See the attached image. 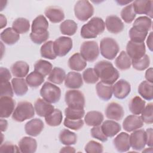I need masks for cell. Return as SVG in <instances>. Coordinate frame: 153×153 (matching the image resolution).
Masks as SVG:
<instances>
[{"mask_svg":"<svg viewBox=\"0 0 153 153\" xmlns=\"http://www.w3.org/2000/svg\"><path fill=\"white\" fill-rule=\"evenodd\" d=\"M105 26L106 29L111 33L117 34L121 32L124 27V25L121 19L115 15L108 16L105 20Z\"/></svg>","mask_w":153,"mask_h":153,"instance_id":"15","label":"cell"},{"mask_svg":"<svg viewBox=\"0 0 153 153\" xmlns=\"http://www.w3.org/2000/svg\"><path fill=\"white\" fill-rule=\"evenodd\" d=\"M84 81L87 84H95L99 78L94 68H87L82 73Z\"/></svg>","mask_w":153,"mask_h":153,"instance_id":"48","label":"cell"},{"mask_svg":"<svg viewBox=\"0 0 153 153\" xmlns=\"http://www.w3.org/2000/svg\"><path fill=\"white\" fill-rule=\"evenodd\" d=\"M12 27L19 34H23L27 32L30 29L29 21L23 17L16 19L12 25Z\"/></svg>","mask_w":153,"mask_h":153,"instance_id":"39","label":"cell"},{"mask_svg":"<svg viewBox=\"0 0 153 153\" xmlns=\"http://www.w3.org/2000/svg\"><path fill=\"white\" fill-rule=\"evenodd\" d=\"M65 85L67 88L77 89L83 85V79L81 74L76 72H69L65 77Z\"/></svg>","mask_w":153,"mask_h":153,"instance_id":"21","label":"cell"},{"mask_svg":"<svg viewBox=\"0 0 153 153\" xmlns=\"http://www.w3.org/2000/svg\"><path fill=\"white\" fill-rule=\"evenodd\" d=\"M85 151L87 153L102 152L103 151V145L94 140L89 141L85 146Z\"/></svg>","mask_w":153,"mask_h":153,"instance_id":"52","label":"cell"},{"mask_svg":"<svg viewBox=\"0 0 153 153\" xmlns=\"http://www.w3.org/2000/svg\"><path fill=\"white\" fill-rule=\"evenodd\" d=\"M115 64L118 69L126 71L130 68L131 60L126 51H122L115 60Z\"/></svg>","mask_w":153,"mask_h":153,"instance_id":"35","label":"cell"},{"mask_svg":"<svg viewBox=\"0 0 153 153\" xmlns=\"http://www.w3.org/2000/svg\"><path fill=\"white\" fill-rule=\"evenodd\" d=\"M14 95V90L13 86L9 81L1 82V97L9 96L13 97Z\"/></svg>","mask_w":153,"mask_h":153,"instance_id":"54","label":"cell"},{"mask_svg":"<svg viewBox=\"0 0 153 153\" xmlns=\"http://www.w3.org/2000/svg\"><path fill=\"white\" fill-rule=\"evenodd\" d=\"M94 69L101 82L112 85L119 78L120 73L112 63L106 60L98 62L94 65Z\"/></svg>","mask_w":153,"mask_h":153,"instance_id":"1","label":"cell"},{"mask_svg":"<svg viewBox=\"0 0 153 153\" xmlns=\"http://www.w3.org/2000/svg\"><path fill=\"white\" fill-rule=\"evenodd\" d=\"M100 54L108 60H113L116 57L120 51L118 42L114 39L109 37L103 38L100 42Z\"/></svg>","mask_w":153,"mask_h":153,"instance_id":"4","label":"cell"},{"mask_svg":"<svg viewBox=\"0 0 153 153\" xmlns=\"http://www.w3.org/2000/svg\"><path fill=\"white\" fill-rule=\"evenodd\" d=\"M124 114L123 107L117 102L109 103L105 109V115L109 120L114 121L121 120Z\"/></svg>","mask_w":153,"mask_h":153,"instance_id":"16","label":"cell"},{"mask_svg":"<svg viewBox=\"0 0 153 153\" xmlns=\"http://www.w3.org/2000/svg\"><path fill=\"white\" fill-rule=\"evenodd\" d=\"M59 152L60 153H62V152L74 153V152H76V150L74 147H72L70 145H66V146H64V147L62 148Z\"/></svg>","mask_w":153,"mask_h":153,"instance_id":"59","label":"cell"},{"mask_svg":"<svg viewBox=\"0 0 153 153\" xmlns=\"http://www.w3.org/2000/svg\"><path fill=\"white\" fill-rule=\"evenodd\" d=\"M40 95L47 102L55 103L58 102L60 99L61 90L53 83L45 82L40 90Z\"/></svg>","mask_w":153,"mask_h":153,"instance_id":"5","label":"cell"},{"mask_svg":"<svg viewBox=\"0 0 153 153\" xmlns=\"http://www.w3.org/2000/svg\"><path fill=\"white\" fill-rule=\"evenodd\" d=\"M1 39L5 44L11 45L19 40L20 35L13 27H7L1 33Z\"/></svg>","mask_w":153,"mask_h":153,"instance_id":"27","label":"cell"},{"mask_svg":"<svg viewBox=\"0 0 153 153\" xmlns=\"http://www.w3.org/2000/svg\"><path fill=\"white\" fill-rule=\"evenodd\" d=\"M74 13L79 20L85 22L93 15L94 8L88 1L80 0L74 6Z\"/></svg>","mask_w":153,"mask_h":153,"instance_id":"6","label":"cell"},{"mask_svg":"<svg viewBox=\"0 0 153 153\" xmlns=\"http://www.w3.org/2000/svg\"><path fill=\"white\" fill-rule=\"evenodd\" d=\"M16 105L15 100L9 96H1L0 98V117L8 118L13 114Z\"/></svg>","mask_w":153,"mask_h":153,"instance_id":"13","label":"cell"},{"mask_svg":"<svg viewBox=\"0 0 153 153\" xmlns=\"http://www.w3.org/2000/svg\"><path fill=\"white\" fill-rule=\"evenodd\" d=\"M66 73L64 69L59 67H54L48 76V80L56 84H61L65 80Z\"/></svg>","mask_w":153,"mask_h":153,"instance_id":"36","label":"cell"},{"mask_svg":"<svg viewBox=\"0 0 153 153\" xmlns=\"http://www.w3.org/2000/svg\"><path fill=\"white\" fill-rule=\"evenodd\" d=\"M73 42L71 38L68 36H60L53 42L54 52L57 56H66L72 48Z\"/></svg>","mask_w":153,"mask_h":153,"instance_id":"9","label":"cell"},{"mask_svg":"<svg viewBox=\"0 0 153 153\" xmlns=\"http://www.w3.org/2000/svg\"><path fill=\"white\" fill-rule=\"evenodd\" d=\"M44 14L51 22L54 23H60L65 19V13L63 10L56 6L47 7L45 10Z\"/></svg>","mask_w":153,"mask_h":153,"instance_id":"22","label":"cell"},{"mask_svg":"<svg viewBox=\"0 0 153 153\" xmlns=\"http://www.w3.org/2000/svg\"><path fill=\"white\" fill-rule=\"evenodd\" d=\"M68 65L69 68L75 71H81L87 66V61L82 57L80 53H76L70 57Z\"/></svg>","mask_w":153,"mask_h":153,"instance_id":"24","label":"cell"},{"mask_svg":"<svg viewBox=\"0 0 153 153\" xmlns=\"http://www.w3.org/2000/svg\"><path fill=\"white\" fill-rule=\"evenodd\" d=\"M146 53L144 42H136L129 41L126 45V53L131 60H137L142 57Z\"/></svg>","mask_w":153,"mask_h":153,"instance_id":"10","label":"cell"},{"mask_svg":"<svg viewBox=\"0 0 153 153\" xmlns=\"http://www.w3.org/2000/svg\"><path fill=\"white\" fill-rule=\"evenodd\" d=\"M131 65L134 69L137 71H143L150 65V59L148 55L145 54L142 57L137 60H131Z\"/></svg>","mask_w":153,"mask_h":153,"instance_id":"46","label":"cell"},{"mask_svg":"<svg viewBox=\"0 0 153 153\" xmlns=\"http://www.w3.org/2000/svg\"><path fill=\"white\" fill-rule=\"evenodd\" d=\"M131 91V85L126 80L121 79L112 85V92L114 96L118 99H124Z\"/></svg>","mask_w":153,"mask_h":153,"instance_id":"12","label":"cell"},{"mask_svg":"<svg viewBox=\"0 0 153 153\" xmlns=\"http://www.w3.org/2000/svg\"><path fill=\"white\" fill-rule=\"evenodd\" d=\"M1 152H20L19 146L9 142H5L0 146Z\"/></svg>","mask_w":153,"mask_h":153,"instance_id":"55","label":"cell"},{"mask_svg":"<svg viewBox=\"0 0 153 153\" xmlns=\"http://www.w3.org/2000/svg\"><path fill=\"white\" fill-rule=\"evenodd\" d=\"M113 143L118 152H124L129 151L130 148L129 134L126 132L120 133L114 138Z\"/></svg>","mask_w":153,"mask_h":153,"instance_id":"19","label":"cell"},{"mask_svg":"<svg viewBox=\"0 0 153 153\" xmlns=\"http://www.w3.org/2000/svg\"><path fill=\"white\" fill-rule=\"evenodd\" d=\"M44 78L43 75L34 71L26 76V81L30 87L36 88L44 82Z\"/></svg>","mask_w":153,"mask_h":153,"instance_id":"41","label":"cell"},{"mask_svg":"<svg viewBox=\"0 0 153 153\" xmlns=\"http://www.w3.org/2000/svg\"><path fill=\"white\" fill-rule=\"evenodd\" d=\"M138 93L144 99L151 100L153 98V84L147 81H143L138 86Z\"/></svg>","mask_w":153,"mask_h":153,"instance_id":"32","label":"cell"},{"mask_svg":"<svg viewBox=\"0 0 153 153\" xmlns=\"http://www.w3.org/2000/svg\"><path fill=\"white\" fill-rule=\"evenodd\" d=\"M148 32L132 26L129 30V36L130 41L136 42H143L147 36Z\"/></svg>","mask_w":153,"mask_h":153,"instance_id":"43","label":"cell"},{"mask_svg":"<svg viewBox=\"0 0 153 153\" xmlns=\"http://www.w3.org/2000/svg\"><path fill=\"white\" fill-rule=\"evenodd\" d=\"M48 22L43 15L37 16L32 22L31 32H39L48 30Z\"/></svg>","mask_w":153,"mask_h":153,"instance_id":"33","label":"cell"},{"mask_svg":"<svg viewBox=\"0 0 153 153\" xmlns=\"http://www.w3.org/2000/svg\"><path fill=\"white\" fill-rule=\"evenodd\" d=\"M53 69L52 64L45 60L40 59L34 65V71L43 75L44 77L49 75Z\"/></svg>","mask_w":153,"mask_h":153,"instance_id":"40","label":"cell"},{"mask_svg":"<svg viewBox=\"0 0 153 153\" xmlns=\"http://www.w3.org/2000/svg\"><path fill=\"white\" fill-rule=\"evenodd\" d=\"M49 35L48 30L39 32H31L30 33V38L33 43L36 44H41L48 39Z\"/></svg>","mask_w":153,"mask_h":153,"instance_id":"50","label":"cell"},{"mask_svg":"<svg viewBox=\"0 0 153 153\" xmlns=\"http://www.w3.org/2000/svg\"><path fill=\"white\" fill-rule=\"evenodd\" d=\"M141 118L146 124H152L153 123V103H149L145 106V109L141 113Z\"/></svg>","mask_w":153,"mask_h":153,"instance_id":"49","label":"cell"},{"mask_svg":"<svg viewBox=\"0 0 153 153\" xmlns=\"http://www.w3.org/2000/svg\"><path fill=\"white\" fill-rule=\"evenodd\" d=\"M35 111V108L30 102L22 101L17 103L12 114V118L17 122L22 123L33 118Z\"/></svg>","mask_w":153,"mask_h":153,"instance_id":"3","label":"cell"},{"mask_svg":"<svg viewBox=\"0 0 153 153\" xmlns=\"http://www.w3.org/2000/svg\"><path fill=\"white\" fill-rule=\"evenodd\" d=\"M11 78V75L7 68L1 67L0 68V81L1 82L9 81Z\"/></svg>","mask_w":153,"mask_h":153,"instance_id":"56","label":"cell"},{"mask_svg":"<svg viewBox=\"0 0 153 153\" xmlns=\"http://www.w3.org/2000/svg\"><path fill=\"white\" fill-rule=\"evenodd\" d=\"M152 72L153 69L152 68H148L145 74V79H146L147 81L152 83L153 82V76H152Z\"/></svg>","mask_w":153,"mask_h":153,"instance_id":"58","label":"cell"},{"mask_svg":"<svg viewBox=\"0 0 153 153\" xmlns=\"http://www.w3.org/2000/svg\"><path fill=\"white\" fill-rule=\"evenodd\" d=\"M130 144L134 150L139 151L145 148L146 145V133L143 129L133 131L130 135Z\"/></svg>","mask_w":153,"mask_h":153,"instance_id":"11","label":"cell"},{"mask_svg":"<svg viewBox=\"0 0 153 153\" xmlns=\"http://www.w3.org/2000/svg\"><path fill=\"white\" fill-rule=\"evenodd\" d=\"M96 93L98 97L103 100L107 101L111 99L112 96V85L99 82L96 86Z\"/></svg>","mask_w":153,"mask_h":153,"instance_id":"28","label":"cell"},{"mask_svg":"<svg viewBox=\"0 0 153 153\" xmlns=\"http://www.w3.org/2000/svg\"><path fill=\"white\" fill-rule=\"evenodd\" d=\"M62 112L59 109H54L50 114L45 117V121L47 124L51 127L59 126L62 121Z\"/></svg>","mask_w":153,"mask_h":153,"instance_id":"38","label":"cell"},{"mask_svg":"<svg viewBox=\"0 0 153 153\" xmlns=\"http://www.w3.org/2000/svg\"><path fill=\"white\" fill-rule=\"evenodd\" d=\"M19 148L22 153H33L37 149L36 140L28 136H25L19 142Z\"/></svg>","mask_w":153,"mask_h":153,"instance_id":"25","label":"cell"},{"mask_svg":"<svg viewBox=\"0 0 153 153\" xmlns=\"http://www.w3.org/2000/svg\"><path fill=\"white\" fill-rule=\"evenodd\" d=\"M34 108L36 114L41 117H47L54 110V107L50 103L41 98L35 100Z\"/></svg>","mask_w":153,"mask_h":153,"instance_id":"20","label":"cell"},{"mask_svg":"<svg viewBox=\"0 0 153 153\" xmlns=\"http://www.w3.org/2000/svg\"><path fill=\"white\" fill-rule=\"evenodd\" d=\"M78 29L76 23L72 20H66L60 25V30L63 35L72 36L74 35Z\"/></svg>","mask_w":153,"mask_h":153,"instance_id":"37","label":"cell"},{"mask_svg":"<svg viewBox=\"0 0 153 153\" xmlns=\"http://www.w3.org/2000/svg\"><path fill=\"white\" fill-rule=\"evenodd\" d=\"M143 122L141 117L136 115L127 116L123 122V127L127 132H132L142 127Z\"/></svg>","mask_w":153,"mask_h":153,"instance_id":"17","label":"cell"},{"mask_svg":"<svg viewBox=\"0 0 153 153\" xmlns=\"http://www.w3.org/2000/svg\"><path fill=\"white\" fill-rule=\"evenodd\" d=\"M60 142L65 145H75L77 141V136L68 129H63L60 131L59 136Z\"/></svg>","mask_w":153,"mask_h":153,"instance_id":"34","label":"cell"},{"mask_svg":"<svg viewBox=\"0 0 153 153\" xmlns=\"http://www.w3.org/2000/svg\"><path fill=\"white\" fill-rule=\"evenodd\" d=\"M65 100L66 104L71 108H84L85 97L79 90H69L65 93Z\"/></svg>","mask_w":153,"mask_h":153,"instance_id":"8","label":"cell"},{"mask_svg":"<svg viewBox=\"0 0 153 153\" xmlns=\"http://www.w3.org/2000/svg\"><path fill=\"white\" fill-rule=\"evenodd\" d=\"M102 130L107 137H112L117 135L121 130L119 123L114 120H106L101 126Z\"/></svg>","mask_w":153,"mask_h":153,"instance_id":"23","label":"cell"},{"mask_svg":"<svg viewBox=\"0 0 153 153\" xmlns=\"http://www.w3.org/2000/svg\"><path fill=\"white\" fill-rule=\"evenodd\" d=\"M132 5L136 14H146L149 16L151 19L152 17V1L136 0L133 2Z\"/></svg>","mask_w":153,"mask_h":153,"instance_id":"14","label":"cell"},{"mask_svg":"<svg viewBox=\"0 0 153 153\" xmlns=\"http://www.w3.org/2000/svg\"><path fill=\"white\" fill-rule=\"evenodd\" d=\"M120 5H127L128 4H129L130 2H131V1H123V0H120V1H116Z\"/></svg>","mask_w":153,"mask_h":153,"instance_id":"63","label":"cell"},{"mask_svg":"<svg viewBox=\"0 0 153 153\" xmlns=\"http://www.w3.org/2000/svg\"><path fill=\"white\" fill-rule=\"evenodd\" d=\"M105 29V25L103 19L99 17H94L82 26L81 36L84 39L94 38L102 33Z\"/></svg>","mask_w":153,"mask_h":153,"instance_id":"2","label":"cell"},{"mask_svg":"<svg viewBox=\"0 0 153 153\" xmlns=\"http://www.w3.org/2000/svg\"><path fill=\"white\" fill-rule=\"evenodd\" d=\"M136 13L133 10L132 4L124 7L121 11V19L127 23H131L136 17Z\"/></svg>","mask_w":153,"mask_h":153,"instance_id":"44","label":"cell"},{"mask_svg":"<svg viewBox=\"0 0 153 153\" xmlns=\"http://www.w3.org/2000/svg\"><path fill=\"white\" fill-rule=\"evenodd\" d=\"M64 126L70 129L74 130H78L84 126V121L81 119L74 120L65 118L63 121Z\"/></svg>","mask_w":153,"mask_h":153,"instance_id":"51","label":"cell"},{"mask_svg":"<svg viewBox=\"0 0 153 153\" xmlns=\"http://www.w3.org/2000/svg\"><path fill=\"white\" fill-rule=\"evenodd\" d=\"M0 19H1V22H0V25H1V29H2L3 27H5L7 24V18L5 16H4L2 14H0Z\"/></svg>","mask_w":153,"mask_h":153,"instance_id":"61","label":"cell"},{"mask_svg":"<svg viewBox=\"0 0 153 153\" xmlns=\"http://www.w3.org/2000/svg\"><path fill=\"white\" fill-rule=\"evenodd\" d=\"M65 115L66 118L70 119H82L85 115V111L84 108H75L68 106L65 109Z\"/></svg>","mask_w":153,"mask_h":153,"instance_id":"47","label":"cell"},{"mask_svg":"<svg viewBox=\"0 0 153 153\" xmlns=\"http://www.w3.org/2000/svg\"><path fill=\"white\" fill-rule=\"evenodd\" d=\"M80 54L88 62L95 61L99 55V48L94 41H84L80 47Z\"/></svg>","mask_w":153,"mask_h":153,"instance_id":"7","label":"cell"},{"mask_svg":"<svg viewBox=\"0 0 153 153\" xmlns=\"http://www.w3.org/2000/svg\"><path fill=\"white\" fill-rule=\"evenodd\" d=\"M146 102L139 96H134L130 99L128 103L130 111L133 115H140L145 108Z\"/></svg>","mask_w":153,"mask_h":153,"instance_id":"30","label":"cell"},{"mask_svg":"<svg viewBox=\"0 0 153 153\" xmlns=\"http://www.w3.org/2000/svg\"><path fill=\"white\" fill-rule=\"evenodd\" d=\"M145 133H146V145H147L148 146L152 147V145H153L152 128H147L146 130L145 131Z\"/></svg>","mask_w":153,"mask_h":153,"instance_id":"57","label":"cell"},{"mask_svg":"<svg viewBox=\"0 0 153 153\" xmlns=\"http://www.w3.org/2000/svg\"><path fill=\"white\" fill-rule=\"evenodd\" d=\"M90 134L93 138L97 139L102 142H105L108 140V137L103 133L100 126L93 127L90 130Z\"/></svg>","mask_w":153,"mask_h":153,"instance_id":"53","label":"cell"},{"mask_svg":"<svg viewBox=\"0 0 153 153\" xmlns=\"http://www.w3.org/2000/svg\"><path fill=\"white\" fill-rule=\"evenodd\" d=\"M8 127V122L7 120L1 118V128L2 131H4Z\"/></svg>","mask_w":153,"mask_h":153,"instance_id":"62","label":"cell"},{"mask_svg":"<svg viewBox=\"0 0 153 153\" xmlns=\"http://www.w3.org/2000/svg\"><path fill=\"white\" fill-rule=\"evenodd\" d=\"M152 20L147 16H140L137 18L133 24V26L138 27L148 32L151 28Z\"/></svg>","mask_w":153,"mask_h":153,"instance_id":"45","label":"cell"},{"mask_svg":"<svg viewBox=\"0 0 153 153\" xmlns=\"http://www.w3.org/2000/svg\"><path fill=\"white\" fill-rule=\"evenodd\" d=\"M53 41H48L45 42L41 46L40 49V53L42 57L50 60H54L57 56L54 52L53 47Z\"/></svg>","mask_w":153,"mask_h":153,"instance_id":"42","label":"cell"},{"mask_svg":"<svg viewBox=\"0 0 153 153\" xmlns=\"http://www.w3.org/2000/svg\"><path fill=\"white\" fill-rule=\"evenodd\" d=\"M146 45L151 51H152V32H151L148 35L146 39Z\"/></svg>","mask_w":153,"mask_h":153,"instance_id":"60","label":"cell"},{"mask_svg":"<svg viewBox=\"0 0 153 153\" xmlns=\"http://www.w3.org/2000/svg\"><path fill=\"white\" fill-rule=\"evenodd\" d=\"M12 74L17 78H23L26 76L29 71V65L24 61H17L11 66Z\"/></svg>","mask_w":153,"mask_h":153,"instance_id":"26","label":"cell"},{"mask_svg":"<svg viewBox=\"0 0 153 153\" xmlns=\"http://www.w3.org/2000/svg\"><path fill=\"white\" fill-rule=\"evenodd\" d=\"M44 124L39 118H33L27 121L25 126V130L27 134L30 136H38L43 130Z\"/></svg>","mask_w":153,"mask_h":153,"instance_id":"18","label":"cell"},{"mask_svg":"<svg viewBox=\"0 0 153 153\" xmlns=\"http://www.w3.org/2000/svg\"><path fill=\"white\" fill-rule=\"evenodd\" d=\"M104 119L103 115L102 112L96 111L88 112L84 117V122L88 126H100Z\"/></svg>","mask_w":153,"mask_h":153,"instance_id":"29","label":"cell"},{"mask_svg":"<svg viewBox=\"0 0 153 153\" xmlns=\"http://www.w3.org/2000/svg\"><path fill=\"white\" fill-rule=\"evenodd\" d=\"M14 93L18 96H24L28 90V85L23 78H14L11 81Z\"/></svg>","mask_w":153,"mask_h":153,"instance_id":"31","label":"cell"}]
</instances>
